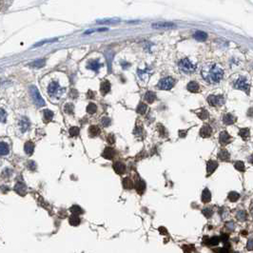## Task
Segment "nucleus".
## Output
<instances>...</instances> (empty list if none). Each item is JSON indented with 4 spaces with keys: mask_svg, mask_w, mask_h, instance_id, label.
I'll return each instance as SVG.
<instances>
[{
    "mask_svg": "<svg viewBox=\"0 0 253 253\" xmlns=\"http://www.w3.org/2000/svg\"><path fill=\"white\" fill-rule=\"evenodd\" d=\"M187 89H188V90H189L190 92H198L199 90H200V86H199V84L197 83V82L191 81V82H189V83L188 84Z\"/></svg>",
    "mask_w": 253,
    "mask_h": 253,
    "instance_id": "18",
    "label": "nucleus"
},
{
    "mask_svg": "<svg viewBox=\"0 0 253 253\" xmlns=\"http://www.w3.org/2000/svg\"><path fill=\"white\" fill-rule=\"evenodd\" d=\"M9 153V146L7 143L0 142V155H7Z\"/></svg>",
    "mask_w": 253,
    "mask_h": 253,
    "instance_id": "27",
    "label": "nucleus"
},
{
    "mask_svg": "<svg viewBox=\"0 0 253 253\" xmlns=\"http://www.w3.org/2000/svg\"><path fill=\"white\" fill-rule=\"evenodd\" d=\"M24 150H25L26 154L32 155L33 153V150H35V145L32 142H27L25 146H24Z\"/></svg>",
    "mask_w": 253,
    "mask_h": 253,
    "instance_id": "23",
    "label": "nucleus"
},
{
    "mask_svg": "<svg viewBox=\"0 0 253 253\" xmlns=\"http://www.w3.org/2000/svg\"><path fill=\"white\" fill-rule=\"evenodd\" d=\"M246 249L249 250H253V239H250L247 242V245H246Z\"/></svg>",
    "mask_w": 253,
    "mask_h": 253,
    "instance_id": "48",
    "label": "nucleus"
},
{
    "mask_svg": "<svg viewBox=\"0 0 253 253\" xmlns=\"http://www.w3.org/2000/svg\"><path fill=\"white\" fill-rule=\"evenodd\" d=\"M5 118H6V113L3 110H0V121L5 122Z\"/></svg>",
    "mask_w": 253,
    "mask_h": 253,
    "instance_id": "49",
    "label": "nucleus"
},
{
    "mask_svg": "<svg viewBox=\"0 0 253 253\" xmlns=\"http://www.w3.org/2000/svg\"><path fill=\"white\" fill-rule=\"evenodd\" d=\"M236 217H237V219H238V220H239V221L244 222V221H246V218H247L246 212L245 210H240V211H238V212H237V214H236Z\"/></svg>",
    "mask_w": 253,
    "mask_h": 253,
    "instance_id": "34",
    "label": "nucleus"
},
{
    "mask_svg": "<svg viewBox=\"0 0 253 253\" xmlns=\"http://www.w3.org/2000/svg\"><path fill=\"white\" fill-rule=\"evenodd\" d=\"M159 230H160V232H161V233H164V234H167V230H166V228H165V227H160V228H159Z\"/></svg>",
    "mask_w": 253,
    "mask_h": 253,
    "instance_id": "54",
    "label": "nucleus"
},
{
    "mask_svg": "<svg viewBox=\"0 0 253 253\" xmlns=\"http://www.w3.org/2000/svg\"><path fill=\"white\" fill-rule=\"evenodd\" d=\"M235 121H236V117L233 116L231 113H226L223 117V122L226 125H232L235 123Z\"/></svg>",
    "mask_w": 253,
    "mask_h": 253,
    "instance_id": "13",
    "label": "nucleus"
},
{
    "mask_svg": "<svg viewBox=\"0 0 253 253\" xmlns=\"http://www.w3.org/2000/svg\"><path fill=\"white\" fill-rule=\"evenodd\" d=\"M89 132H90V135L91 136V137H95L96 135H98L100 133V129L97 126H90V129H89Z\"/></svg>",
    "mask_w": 253,
    "mask_h": 253,
    "instance_id": "28",
    "label": "nucleus"
},
{
    "mask_svg": "<svg viewBox=\"0 0 253 253\" xmlns=\"http://www.w3.org/2000/svg\"><path fill=\"white\" fill-rule=\"evenodd\" d=\"M194 38L198 41H205L207 38V35L202 31H197L195 33H194Z\"/></svg>",
    "mask_w": 253,
    "mask_h": 253,
    "instance_id": "22",
    "label": "nucleus"
},
{
    "mask_svg": "<svg viewBox=\"0 0 253 253\" xmlns=\"http://www.w3.org/2000/svg\"><path fill=\"white\" fill-rule=\"evenodd\" d=\"M135 189L139 194H143L146 190V183L143 180H138L135 184Z\"/></svg>",
    "mask_w": 253,
    "mask_h": 253,
    "instance_id": "15",
    "label": "nucleus"
},
{
    "mask_svg": "<svg viewBox=\"0 0 253 253\" xmlns=\"http://www.w3.org/2000/svg\"><path fill=\"white\" fill-rule=\"evenodd\" d=\"M110 90V82H109V81L102 82V83H101V87H100L101 93L103 94V95H105V94L108 93Z\"/></svg>",
    "mask_w": 253,
    "mask_h": 253,
    "instance_id": "19",
    "label": "nucleus"
},
{
    "mask_svg": "<svg viewBox=\"0 0 253 253\" xmlns=\"http://www.w3.org/2000/svg\"><path fill=\"white\" fill-rule=\"evenodd\" d=\"M186 135H187V130L186 131H185V130H179V136H180V137L184 138V137H186Z\"/></svg>",
    "mask_w": 253,
    "mask_h": 253,
    "instance_id": "53",
    "label": "nucleus"
},
{
    "mask_svg": "<svg viewBox=\"0 0 253 253\" xmlns=\"http://www.w3.org/2000/svg\"><path fill=\"white\" fill-rule=\"evenodd\" d=\"M44 65H45V60H44V59L35 60V61H33L32 63H31V64H30V66L33 67V68H42Z\"/></svg>",
    "mask_w": 253,
    "mask_h": 253,
    "instance_id": "33",
    "label": "nucleus"
},
{
    "mask_svg": "<svg viewBox=\"0 0 253 253\" xmlns=\"http://www.w3.org/2000/svg\"><path fill=\"white\" fill-rule=\"evenodd\" d=\"M105 31H108V29H107V28L95 29V30H92V31H88V32H86L85 33H86V35H89V33H92V32H105Z\"/></svg>",
    "mask_w": 253,
    "mask_h": 253,
    "instance_id": "45",
    "label": "nucleus"
},
{
    "mask_svg": "<svg viewBox=\"0 0 253 253\" xmlns=\"http://www.w3.org/2000/svg\"><path fill=\"white\" fill-rule=\"evenodd\" d=\"M207 103L211 107H219L224 104V96L222 95H210L207 97Z\"/></svg>",
    "mask_w": 253,
    "mask_h": 253,
    "instance_id": "6",
    "label": "nucleus"
},
{
    "mask_svg": "<svg viewBox=\"0 0 253 253\" xmlns=\"http://www.w3.org/2000/svg\"><path fill=\"white\" fill-rule=\"evenodd\" d=\"M102 124H103L104 127H109L110 125V119L108 117H104L102 119Z\"/></svg>",
    "mask_w": 253,
    "mask_h": 253,
    "instance_id": "44",
    "label": "nucleus"
},
{
    "mask_svg": "<svg viewBox=\"0 0 253 253\" xmlns=\"http://www.w3.org/2000/svg\"><path fill=\"white\" fill-rule=\"evenodd\" d=\"M58 89H59V85H58V83H56V82H51V83L49 85V88H48L49 93L54 94Z\"/></svg>",
    "mask_w": 253,
    "mask_h": 253,
    "instance_id": "25",
    "label": "nucleus"
},
{
    "mask_svg": "<svg viewBox=\"0 0 253 253\" xmlns=\"http://www.w3.org/2000/svg\"><path fill=\"white\" fill-rule=\"evenodd\" d=\"M43 113H44V119H45L46 122L51 121L53 117V113L50 110H45L43 111Z\"/></svg>",
    "mask_w": 253,
    "mask_h": 253,
    "instance_id": "32",
    "label": "nucleus"
},
{
    "mask_svg": "<svg viewBox=\"0 0 253 253\" xmlns=\"http://www.w3.org/2000/svg\"><path fill=\"white\" fill-rule=\"evenodd\" d=\"M65 111H66L67 113L71 114L72 113H74V105H71V104H66V105H65Z\"/></svg>",
    "mask_w": 253,
    "mask_h": 253,
    "instance_id": "43",
    "label": "nucleus"
},
{
    "mask_svg": "<svg viewBox=\"0 0 253 253\" xmlns=\"http://www.w3.org/2000/svg\"><path fill=\"white\" fill-rule=\"evenodd\" d=\"M210 200H211V193L207 188H205L202 192V202L207 204L208 202H210Z\"/></svg>",
    "mask_w": 253,
    "mask_h": 253,
    "instance_id": "20",
    "label": "nucleus"
},
{
    "mask_svg": "<svg viewBox=\"0 0 253 253\" xmlns=\"http://www.w3.org/2000/svg\"><path fill=\"white\" fill-rule=\"evenodd\" d=\"M249 161L251 164H253V155H252V156H250V157H249Z\"/></svg>",
    "mask_w": 253,
    "mask_h": 253,
    "instance_id": "55",
    "label": "nucleus"
},
{
    "mask_svg": "<svg viewBox=\"0 0 253 253\" xmlns=\"http://www.w3.org/2000/svg\"><path fill=\"white\" fill-rule=\"evenodd\" d=\"M234 167H235V168L237 170H239V171H242V172L245 171V165H244V163H243L242 161L236 162L235 165H234Z\"/></svg>",
    "mask_w": 253,
    "mask_h": 253,
    "instance_id": "41",
    "label": "nucleus"
},
{
    "mask_svg": "<svg viewBox=\"0 0 253 253\" xmlns=\"http://www.w3.org/2000/svg\"><path fill=\"white\" fill-rule=\"evenodd\" d=\"M147 109H148L147 105L144 103H140L137 107V109H136V111L140 114H145V113L147 111Z\"/></svg>",
    "mask_w": 253,
    "mask_h": 253,
    "instance_id": "35",
    "label": "nucleus"
},
{
    "mask_svg": "<svg viewBox=\"0 0 253 253\" xmlns=\"http://www.w3.org/2000/svg\"><path fill=\"white\" fill-rule=\"evenodd\" d=\"M202 76L207 83L215 84L220 82L224 76V71L216 64H208L204 66L202 70Z\"/></svg>",
    "mask_w": 253,
    "mask_h": 253,
    "instance_id": "1",
    "label": "nucleus"
},
{
    "mask_svg": "<svg viewBox=\"0 0 253 253\" xmlns=\"http://www.w3.org/2000/svg\"><path fill=\"white\" fill-rule=\"evenodd\" d=\"M101 66H102V65L100 64L98 61L94 60V61H91L90 64L88 65V69L92 70V71H97L99 70V68H100Z\"/></svg>",
    "mask_w": 253,
    "mask_h": 253,
    "instance_id": "26",
    "label": "nucleus"
},
{
    "mask_svg": "<svg viewBox=\"0 0 253 253\" xmlns=\"http://www.w3.org/2000/svg\"><path fill=\"white\" fill-rule=\"evenodd\" d=\"M19 127H20V130L22 132H25V131L29 129V127H30V123H29L28 119L25 117L22 118L19 121Z\"/></svg>",
    "mask_w": 253,
    "mask_h": 253,
    "instance_id": "21",
    "label": "nucleus"
},
{
    "mask_svg": "<svg viewBox=\"0 0 253 253\" xmlns=\"http://www.w3.org/2000/svg\"><path fill=\"white\" fill-rule=\"evenodd\" d=\"M226 227L228 228L229 230H233V229H234V227H235V225H234V223H233V222H227L226 224Z\"/></svg>",
    "mask_w": 253,
    "mask_h": 253,
    "instance_id": "47",
    "label": "nucleus"
},
{
    "mask_svg": "<svg viewBox=\"0 0 253 253\" xmlns=\"http://www.w3.org/2000/svg\"><path fill=\"white\" fill-rule=\"evenodd\" d=\"M239 198H240V194L236 191H231L228 194V200L230 202H236L239 200Z\"/></svg>",
    "mask_w": 253,
    "mask_h": 253,
    "instance_id": "29",
    "label": "nucleus"
},
{
    "mask_svg": "<svg viewBox=\"0 0 253 253\" xmlns=\"http://www.w3.org/2000/svg\"><path fill=\"white\" fill-rule=\"evenodd\" d=\"M108 142H109V144H113L114 143V136L113 135V134H110L109 136H108Z\"/></svg>",
    "mask_w": 253,
    "mask_h": 253,
    "instance_id": "51",
    "label": "nucleus"
},
{
    "mask_svg": "<svg viewBox=\"0 0 253 253\" xmlns=\"http://www.w3.org/2000/svg\"><path fill=\"white\" fill-rule=\"evenodd\" d=\"M178 66L180 71L184 72V74H192L196 70V66L192 64V62L189 61L188 58H184V59L180 60Z\"/></svg>",
    "mask_w": 253,
    "mask_h": 253,
    "instance_id": "2",
    "label": "nucleus"
},
{
    "mask_svg": "<svg viewBox=\"0 0 253 253\" xmlns=\"http://www.w3.org/2000/svg\"><path fill=\"white\" fill-rule=\"evenodd\" d=\"M30 92H31L32 98L33 100V103H35L37 107H43V106L46 105V102L44 101V99L42 98V96L40 95V92L36 87L31 86L30 87Z\"/></svg>",
    "mask_w": 253,
    "mask_h": 253,
    "instance_id": "3",
    "label": "nucleus"
},
{
    "mask_svg": "<svg viewBox=\"0 0 253 253\" xmlns=\"http://www.w3.org/2000/svg\"><path fill=\"white\" fill-rule=\"evenodd\" d=\"M114 149H111V148H106L104 149L103 153H102V156H103L104 158L108 159V160H111L113 157H114Z\"/></svg>",
    "mask_w": 253,
    "mask_h": 253,
    "instance_id": "14",
    "label": "nucleus"
},
{
    "mask_svg": "<svg viewBox=\"0 0 253 253\" xmlns=\"http://www.w3.org/2000/svg\"><path fill=\"white\" fill-rule=\"evenodd\" d=\"M96 110H97V107H96V105H95V104L90 103V104L88 105V107H87V111H88V113L93 114V113H96Z\"/></svg>",
    "mask_w": 253,
    "mask_h": 253,
    "instance_id": "36",
    "label": "nucleus"
},
{
    "mask_svg": "<svg viewBox=\"0 0 253 253\" xmlns=\"http://www.w3.org/2000/svg\"><path fill=\"white\" fill-rule=\"evenodd\" d=\"M69 133L71 136H72V137H76V136H78L79 134V129L77 128V127H72V128L70 129Z\"/></svg>",
    "mask_w": 253,
    "mask_h": 253,
    "instance_id": "39",
    "label": "nucleus"
},
{
    "mask_svg": "<svg viewBox=\"0 0 253 253\" xmlns=\"http://www.w3.org/2000/svg\"><path fill=\"white\" fill-rule=\"evenodd\" d=\"M212 133V129L210 126L208 125H205L202 127V129H200V136L203 138H207L210 137Z\"/></svg>",
    "mask_w": 253,
    "mask_h": 253,
    "instance_id": "8",
    "label": "nucleus"
},
{
    "mask_svg": "<svg viewBox=\"0 0 253 253\" xmlns=\"http://www.w3.org/2000/svg\"><path fill=\"white\" fill-rule=\"evenodd\" d=\"M205 242L207 246H217L219 244V242H220V239H219V237L217 236H213L211 238H207L206 236L205 240H204V243Z\"/></svg>",
    "mask_w": 253,
    "mask_h": 253,
    "instance_id": "16",
    "label": "nucleus"
},
{
    "mask_svg": "<svg viewBox=\"0 0 253 253\" xmlns=\"http://www.w3.org/2000/svg\"><path fill=\"white\" fill-rule=\"evenodd\" d=\"M249 134H250L249 129H247V128L241 129L239 130V135L241 136L243 139H247V138L249 137Z\"/></svg>",
    "mask_w": 253,
    "mask_h": 253,
    "instance_id": "30",
    "label": "nucleus"
},
{
    "mask_svg": "<svg viewBox=\"0 0 253 253\" xmlns=\"http://www.w3.org/2000/svg\"><path fill=\"white\" fill-rule=\"evenodd\" d=\"M57 39H51V40H46V41H42V42H39V43H37V44H35V47H37V46H41L42 44H46V43H50V42H54V41H56Z\"/></svg>",
    "mask_w": 253,
    "mask_h": 253,
    "instance_id": "50",
    "label": "nucleus"
},
{
    "mask_svg": "<svg viewBox=\"0 0 253 253\" xmlns=\"http://www.w3.org/2000/svg\"><path fill=\"white\" fill-rule=\"evenodd\" d=\"M155 99H156V94H155L153 91H148L147 93L145 94V100L149 104L153 103Z\"/></svg>",
    "mask_w": 253,
    "mask_h": 253,
    "instance_id": "24",
    "label": "nucleus"
},
{
    "mask_svg": "<svg viewBox=\"0 0 253 253\" xmlns=\"http://www.w3.org/2000/svg\"><path fill=\"white\" fill-rule=\"evenodd\" d=\"M174 26H175L174 24L170 22H157L152 25V27L154 29H167V28H172Z\"/></svg>",
    "mask_w": 253,
    "mask_h": 253,
    "instance_id": "10",
    "label": "nucleus"
},
{
    "mask_svg": "<svg viewBox=\"0 0 253 253\" xmlns=\"http://www.w3.org/2000/svg\"><path fill=\"white\" fill-rule=\"evenodd\" d=\"M113 169L117 174H123L126 170V166L121 162H116L113 164Z\"/></svg>",
    "mask_w": 253,
    "mask_h": 253,
    "instance_id": "12",
    "label": "nucleus"
},
{
    "mask_svg": "<svg viewBox=\"0 0 253 253\" xmlns=\"http://www.w3.org/2000/svg\"><path fill=\"white\" fill-rule=\"evenodd\" d=\"M14 190L20 195H25L26 194V186L21 182H18L15 186H14Z\"/></svg>",
    "mask_w": 253,
    "mask_h": 253,
    "instance_id": "17",
    "label": "nucleus"
},
{
    "mask_svg": "<svg viewBox=\"0 0 253 253\" xmlns=\"http://www.w3.org/2000/svg\"><path fill=\"white\" fill-rule=\"evenodd\" d=\"M202 212H203V214H204V215H205L207 218H210V217L212 216V214H213L212 210H211V208H210V207L204 208V210H202Z\"/></svg>",
    "mask_w": 253,
    "mask_h": 253,
    "instance_id": "42",
    "label": "nucleus"
},
{
    "mask_svg": "<svg viewBox=\"0 0 253 253\" xmlns=\"http://www.w3.org/2000/svg\"><path fill=\"white\" fill-rule=\"evenodd\" d=\"M234 88L237 90H241L243 91L246 92L247 94H249V90H250V85L249 83V81L246 78V77L240 76L238 78L235 83H234Z\"/></svg>",
    "mask_w": 253,
    "mask_h": 253,
    "instance_id": "4",
    "label": "nucleus"
},
{
    "mask_svg": "<svg viewBox=\"0 0 253 253\" xmlns=\"http://www.w3.org/2000/svg\"><path fill=\"white\" fill-rule=\"evenodd\" d=\"M221 237H222L221 240L223 241V243H227L228 241V235L227 234H223Z\"/></svg>",
    "mask_w": 253,
    "mask_h": 253,
    "instance_id": "52",
    "label": "nucleus"
},
{
    "mask_svg": "<svg viewBox=\"0 0 253 253\" xmlns=\"http://www.w3.org/2000/svg\"><path fill=\"white\" fill-rule=\"evenodd\" d=\"M218 158L224 162H228L230 160V154L227 149H221L218 153Z\"/></svg>",
    "mask_w": 253,
    "mask_h": 253,
    "instance_id": "11",
    "label": "nucleus"
},
{
    "mask_svg": "<svg viewBox=\"0 0 253 253\" xmlns=\"http://www.w3.org/2000/svg\"><path fill=\"white\" fill-rule=\"evenodd\" d=\"M123 187L126 189H130V188H133V183L129 177H127L123 180Z\"/></svg>",
    "mask_w": 253,
    "mask_h": 253,
    "instance_id": "31",
    "label": "nucleus"
},
{
    "mask_svg": "<svg viewBox=\"0 0 253 253\" xmlns=\"http://www.w3.org/2000/svg\"><path fill=\"white\" fill-rule=\"evenodd\" d=\"M198 117L201 118L202 120H206L208 117V111L206 110H201L200 113H198Z\"/></svg>",
    "mask_w": 253,
    "mask_h": 253,
    "instance_id": "40",
    "label": "nucleus"
},
{
    "mask_svg": "<svg viewBox=\"0 0 253 253\" xmlns=\"http://www.w3.org/2000/svg\"><path fill=\"white\" fill-rule=\"evenodd\" d=\"M219 141H220L221 145H227L231 141V137L227 131H222L220 136H219Z\"/></svg>",
    "mask_w": 253,
    "mask_h": 253,
    "instance_id": "9",
    "label": "nucleus"
},
{
    "mask_svg": "<svg viewBox=\"0 0 253 253\" xmlns=\"http://www.w3.org/2000/svg\"><path fill=\"white\" fill-rule=\"evenodd\" d=\"M217 167H218V163L216 161L210 160V161L207 163V176L211 175L214 171H215Z\"/></svg>",
    "mask_w": 253,
    "mask_h": 253,
    "instance_id": "7",
    "label": "nucleus"
},
{
    "mask_svg": "<svg viewBox=\"0 0 253 253\" xmlns=\"http://www.w3.org/2000/svg\"><path fill=\"white\" fill-rule=\"evenodd\" d=\"M28 168L31 169V170H35L36 168V164L33 161H30L28 164Z\"/></svg>",
    "mask_w": 253,
    "mask_h": 253,
    "instance_id": "46",
    "label": "nucleus"
},
{
    "mask_svg": "<svg viewBox=\"0 0 253 253\" xmlns=\"http://www.w3.org/2000/svg\"><path fill=\"white\" fill-rule=\"evenodd\" d=\"M70 223L72 226H77L80 223V219L77 215H74V214H72V216L70 218Z\"/></svg>",
    "mask_w": 253,
    "mask_h": 253,
    "instance_id": "37",
    "label": "nucleus"
},
{
    "mask_svg": "<svg viewBox=\"0 0 253 253\" xmlns=\"http://www.w3.org/2000/svg\"><path fill=\"white\" fill-rule=\"evenodd\" d=\"M71 211L72 212V214L74 215H77L78 216L79 214H81L82 212H83V210H82V208L78 206H74L71 208Z\"/></svg>",
    "mask_w": 253,
    "mask_h": 253,
    "instance_id": "38",
    "label": "nucleus"
},
{
    "mask_svg": "<svg viewBox=\"0 0 253 253\" xmlns=\"http://www.w3.org/2000/svg\"><path fill=\"white\" fill-rule=\"evenodd\" d=\"M250 211H251V215H252V217H253V203H252L251 207H250Z\"/></svg>",
    "mask_w": 253,
    "mask_h": 253,
    "instance_id": "56",
    "label": "nucleus"
},
{
    "mask_svg": "<svg viewBox=\"0 0 253 253\" xmlns=\"http://www.w3.org/2000/svg\"><path fill=\"white\" fill-rule=\"evenodd\" d=\"M174 84L175 81L173 78H171V77H165V78L159 81L158 88L164 90H169L174 87Z\"/></svg>",
    "mask_w": 253,
    "mask_h": 253,
    "instance_id": "5",
    "label": "nucleus"
}]
</instances>
